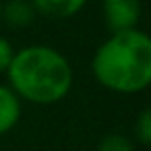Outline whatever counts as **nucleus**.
Listing matches in <instances>:
<instances>
[{
    "mask_svg": "<svg viewBox=\"0 0 151 151\" xmlns=\"http://www.w3.org/2000/svg\"><path fill=\"white\" fill-rule=\"evenodd\" d=\"M97 151H134V147H132V143H130L128 137L112 132V134H106L99 141Z\"/></svg>",
    "mask_w": 151,
    "mask_h": 151,
    "instance_id": "0eeeda50",
    "label": "nucleus"
},
{
    "mask_svg": "<svg viewBox=\"0 0 151 151\" xmlns=\"http://www.w3.org/2000/svg\"><path fill=\"white\" fill-rule=\"evenodd\" d=\"M13 56H15V50H13L11 42H9L6 37L0 35V73H6V70H9Z\"/></svg>",
    "mask_w": 151,
    "mask_h": 151,
    "instance_id": "1a4fd4ad",
    "label": "nucleus"
},
{
    "mask_svg": "<svg viewBox=\"0 0 151 151\" xmlns=\"http://www.w3.org/2000/svg\"><path fill=\"white\" fill-rule=\"evenodd\" d=\"M93 77L116 93H139L151 83V40L139 29L112 33L93 54Z\"/></svg>",
    "mask_w": 151,
    "mask_h": 151,
    "instance_id": "f257e3e1",
    "label": "nucleus"
},
{
    "mask_svg": "<svg viewBox=\"0 0 151 151\" xmlns=\"http://www.w3.org/2000/svg\"><path fill=\"white\" fill-rule=\"evenodd\" d=\"M6 75L19 99L40 106L64 99L73 87L70 62L48 46H27L15 52Z\"/></svg>",
    "mask_w": 151,
    "mask_h": 151,
    "instance_id": "f03ea898",
    "label": "nucleus"
},
{
    "mask_svg": "<svg viewBox=\"0 0 151 151\" xmlns=\"http://www.w3.org/2000/svg\"><path fill=\"white\" fill-rule=\"evenodd\" d=\"M101 9L110 33L137 29L141 19V0H101Z\"/></svg>",
    "mask_w": 151,
    "mask_h": 151,
    "instance_id": "7ed1b4c3",
    "label": "nucleus"
},
{
    "mask_svg": "<svg viewBox=\"0 0 151 151\" xmlns=\"http://www.w3.org/2000/svg\"><path fill=\"white\" fill-rule=\"evenodd\" d=\"M29 2L37 13L46 17L66 19V17H75L87 4V0H29Z\"/></svg>",
    "mask_w": 151,
    "mask_h": 151,
    "instance_id": "39448f33",
    "label": "nucleus"
},
{
    "mask_svg": "<svg viewBox=\"0 0 151 151\" xmlns=\"http://www.w3.org/2000/svg\"><path fill=\"white\" fill-rule=\"evenodd\" d=\"M2 17L6 21V25H11L15 29H23L33 21L35 9L29 0H9L2 6Z\"/></svg>",
    "mask_w": 151,
    "mask_h": 151,
    "instance_id": "423d86ee",
    "label": "nucleus"
},
{
    "mask_svg": "<svg viewBox=\"0 0 151 151\" xmlns=\"http://www.w3.org/2000/svg\"><path fill=\"white\" fill-rule=\"evenodd\" d=\"M0 4H2V0H0Z\"/></svg>",
    "mask_w": 151,
    "mask_h": 151,
    "instance_id": "9d476101",
    "label": "nucleus"
},
{
    "mask_svg": "<svg viewBox=\"0 0 151 151\" xmlns=\"http://www.w3.org/2000/svg\"><path fill=\"white\" fill-rule=\"evenodd\" d=\"M134 134H137V141L141 145H149L151 143V112L147 108L139 114V118L134 122Z\"/></svg>",
    "mask_w": 151,
    "mask_h": 151,
    "instance_id": "6e6552de",
    "label": "nucleus"
},
{
    "mask_svg": "<svg viewBox=\"0 0 151 151\" xmlns=\"http://www.w3.org/2000/svg\"><path fill=\"white\" fill-rule=\"evenodd\" d=\"M21 118V99L11 87L0 85V134H6Z\"/></svg>",
    "mask_w": 151,
    "mask_h": 151,
    "instance_id": "20e7f679",
    "label": "nucleus"
}]
</instances>
